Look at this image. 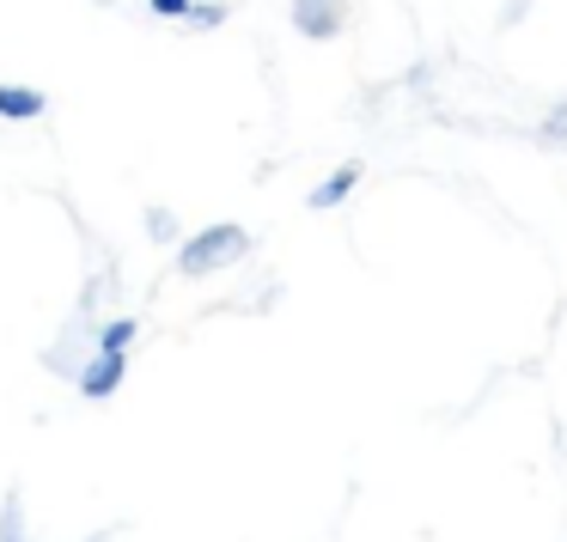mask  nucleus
<instances>
[{"mask_svg": "<svg viewBox=\"0 0 567 542\" xmlns=\"http://www.w3.org/2000/svg\"><path fill=\"white\" fill-rule=\"evenodd\" d=\"M116 378H123V354H104L99 366L86 372V396H111V390H116Z\"/></svg>", "mask_w": 567, "mask_h": 542, "instance_id": "f257e3e1", "label": "nucleus"}, {"mask_svg": "<svg viewBox=\"0 0 567 542\" xmlns=\"http://www.w3.org/2000/svg\"><path fill=\"white\" fill-rule=\"evenodd\" d=\"M43 98L38 92H0V116H38Z\"/></svg>", "mask_w": 567, "mask_h": 542, "instance_id": "f03ea898", "label": "nucleus"}, {"mask_svg": "<svg viewBox=\"0 0 567 542\" xmlns=\"http://www.w3.org/2000/svg\"><path fill=\"white\" fill-rule=\"evenodd\" d=\"M128 342H135V323H111V330H104V354H123Z\"/></svg>", "mask_w": 567, "mask_h": 542, "instance_id": "7ed1b4c3", "label": "nucleus"}, {"mask_svg": "<svg viewBox=\"0 0 567 542\" xmlns=\"http://www.w3.org/2000/svg\"><path fill=\"white\" fill-rule=\"evenodd\" d=\"M348 184H354V171H342V177H330V184L318 189V208H330V201H342L348 196Z\"/></svg>", "mask_w": 567, "mask_h": 542, "instance_id": "20e7f679", "label": "nucleus"}, {"mask_svg": "<svg viewBox=\"0 0 567 542\" xmlns=\"http://www.w3.org/2000/svg\"><path fill=\"white\" fill-rule=\"evenodd\" d=\"M153 7H159V13H184V0H153Z\"/></svg>", "mask_w": 567, "mask_h": 542, "instance_id": "39448f33", "label": "nucleus"}]
</instances>
